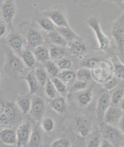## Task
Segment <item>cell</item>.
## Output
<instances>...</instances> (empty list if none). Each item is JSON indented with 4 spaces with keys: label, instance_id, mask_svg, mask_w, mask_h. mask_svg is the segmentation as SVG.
<instances>
[{
    "label": "cell",
    "instance_id": "1",
    "mask_svg": "<svg viewBox=\"0 0 124 147\" xmlns=\"http://www.w3.org/2000/svg\"><path fill=\"white\" fill-rule=\"evenodd\" d=\"M5 62L4 70L8 76L17 78L23 73L25 65L22 61L16 56L10 48L5 47Z\"/></svg>",
    "mask_w": 124,
    "mask_h": 147
},
{
    "label": "cell",
    "instance_id": "2",
    "mask_svg": "<svg viewBox=\"0 0 124 147\" xmlns=\"http://www.w3.org/2000/svg\"><path fill=\"white\" fill-rule=\"evenodd\" d=\"M21 118L18 107L12 102L5 101L0 105V121L5 125H15Z\"/></svg>",
    "mask_w": 124,
    "mask_h": 147
},
{
    "label": "cell",
    "instance_id": "3",
    "mask_svg": "<svg viewBox=\"0 0 124 147\" xmlns=\"http://www.w3.org/2000/svg\"><path fill=\"white\" fill-rule=\"evenodd\" d=\"M100 134L104 139L108 140L115 147L124 145V136L119 129L103 123L100 125Z\"/></svg>",
    "mask_w": 124,
    "mask_h": 147
},
{
    "label": "cell",
    "instance_id": "4",
    "mask_svg": "<svg viewBox=\"0 0 124 147\" xmlns=\"http://www.w3.org/2000/svg\"><path fill=\"white\" fill-rule=\"evenodd\" d=\"M46 110V103L44 99L37 94L33 95L30 113L33 119L37 122H40L44 117Z\"/></svg>",
    "mask_w": 124,
    "mask_h": 147
},
{
    "label": "cell",
    "instance_id": "5",
    "mask_svg": "<svg viewBox=\"0 0 124 147\" xmlns=\"http://www.w3.org/2000/svg\"><path fill=\"white\" fill-rule=\"evenodd\" d=\"M111 34L115 40L118 49L124 54V13L113 25Z\"/></svg>",
    "mask_w": 124,
    "mask_h": 147
},
{
    "label": "cell",
    "instance_id": "6",
    "mask_svg": "<svg viewBox=\"0 0 124 147\" xmlns=\"http://www.w3.org/2000/svg\"><path fill=\"white\" fill-rule=\"evenodd\" d=\"M88 23L89 26L92 28L96 35L99 44L100 49L103 50H106L109 47L110 41L105 34L103 33L99 22L98 19L95 17L90 18L88 20Z\"/></svg>",
    "mask_w": 124,
    "mask_h": 147
},
{
    "label": "cell",
    "instance_id": "7",
    "mask_svg": "<svg viewBox=\"0 0 124 147\" xmlns=\"http://www.w3.org/2000/svg\"><path fill=\"white\" fill-rule=\"evenodd\" d=\"M110 106L111 98L110 93L104 89L100 93L97 101L96 113L99 121L103 120L105 113Z\"/></svg>",
    "mask_w": 124,
    "mask_h": 147
},
{
    "label": "cell",
    "instance_id": "8",
    "mask_svg": "<svg viewBox=\"0 0 124 147\" xmlns=\"http://www.w3.org/2000/svg\"><path fill=\"white\" fill-rule=\"evenodd\" d=\"M32 129V124L30 121H27L21 124L16 131V145L20 147H27Z\"/></svg>",
    "mask_w": 124,
    "mask_h": 147
},
{
    "label": "cell",
    "instance_id": "9",
    "mask_svg": "<svg viewBox=\"0 0 124 147\" xmlns=\"http://www.w3.org/2000/svg\"><path fill=\"white\" fill-rule=\"evenodd\" d=\"M43 15L51 20L57 27H70L64 13L61 9H53L43 12Z\"/></svg>",
    "mask_w": 124,
    "mask_h": 147
},
{
    "label": "cell",
    "instance_id": "10",
    "mask_svg": "<svg viewBox=\"0 0 124 147\" xmlns=\"http://www.w3.org/2000/svg\"><path fill=\"white\" fill-rule=\"evenodd\" d=\"M16 9L15 3L13 0H7L2 4L1 7V16L3 22L6 25L12 24L15 16Z\"/></svg>",
    "mask_w": 124,
    "mask_h": 147
},
{
    "label": "cell",
    "instance_id": "11",
    "mask_svg": "<svg viewBox=\"0 0 124 147\" xmlns=\"http://www.w3.org/2000/svg\"><path fill=\"white\" fill-rule=\"evenodd\" d=\"M123 115V112L120 108L110 106L105 113L103 121L107 125L115 127L116 125H118Z\"/></svg>",
    "mask_w": 124,
    "mask_h": 147
},
{
    "label": "cell",
    "instance_id": "12",
    "mask_svg": "<svg viewBox=\"0 0 124 147\" xmlns=\"http://www.w3.org/2000/svg\"><path fill=\"white\" fill-rule=\"evenodd\" d=\"M75 127L77 132L82 138H87L92 129V122L84 116H78L75 118Z\"/></svg>",
    "mask_w": 124,
    "mask_h": 147
},
{
    "label": "cell",
    "instance_id": "13",
    "mask_svg": "<svg viewBox=\"0 0 124 147\" xmlns=\"http://www.w3.org/2000/svg\"><path fill=\"white\" fill-rule=\"evenodd\" d=\"M8 43L11 50L15 52L21 54L23 51L22 49L24 44V39L20 34L16 33L11 34L8 39Z\"/></svg>",
    "mask_w": 124,
    "mask_h": 147
},
{
    "label": "cell",
    "instance_id": "14",
    "mask_svg": "<svg viewBox=\"0 0 124 147\" xmlns=\"http://www.w3.org/2000/svg\"><path fill=\"white\" fill-rule=\"evenodd\" d=\"M26 39L28 46L32 49H36L39 46H42L43 42V38L41 34L33 29H30L28 31Z\"/></svg>",
    "mask_w": 124,
    "mask_h": 147
},
{
    "label": "cell",
    "instance_id": "15",
    "mask_svg": "<svg viewBox=\"0 0 124 147\" xmlns=\"http://www.w3.org/2000/svg\"><path fill=\"white\" fill-rule=\"evenodd\" d=\"M42 136L41 127L38 124L33 127L27 144V147H42Z\"/></svg>",
    "mask_w": 124,
    "mask_h": 147
},
{
    "label": "cell",
    "instance_id": "16",
    "mask_svg": "<svg viewBox=\"0 0 124 147\" xmlns=\"http://www.w3.org/2000/svg\"><path fill=\"white\" fill-rule=\"evenodd\" d=\"M0 141L7 145H15L17 143L16 131L12 128L4 129L0 131Z\"/></svg>",
    "mask_w": 124,
    "mask_h": 147
},
{
    "label": "cell",
    "instance_id": "17",
    "mask_svg": "<svg viewBox=\"0 0 124 147\" xmlns=\"http://www.w3.org/2000/svg\"><path fill=\"white\" fill-rule=\"evenodd\" d=\"M71 53L77 57H82L87 53V47L81 39L68 43Z\"/></svg>",
    "mask_w": 124,
    "mask_h": 147
},
{
    "label": "cell",
    "instance_id": "18",
    "mask_svg": "<svg viewBox=\"0 0 124 147\" xmlns=\"http://www.w3.org/2000/svg\"><path fill=\"white\" fill-rule=\"evenodd\" d=\"M50 105L55 111L59 114H64L67 110V101L64 97L61 95L51 99Z\"/></svg>",
    "mask_w": 124,
    "mask_h": 147
},
{
    "label": "cell",
    "instance_id": "19",
    "mask_svg": "<svg viewBox=\"0 0 124 147\" xmlns=\"http://www.w3.org/2000/svg\"><path fill=\"white\" fill-rule=\"evenodd\" d=\"M76 99L79 105L82 107H86L91 103L93 98V92L92 89L87 88L80 92H77Z\"/></svg>",
    "mask_w": 124,
    "mask_h": 147
},
{
    "label": "cell",
    "instance_id": "20",
    "mask_svg": "<svg viewBox=\"0 0 124 147\" xmlns=\"http://www.w3.org/2000/svg\"><path fill=\"white\" fill-rule=\"evenodd\" d=\"M56 31L68 42L81 40V38L70 27H56Z\"/></svg>",
    "mask_w": 124,
    "mask_h": 147
},
{
    "label": "cell",
    "instance_id": "21",
    "mask_svg": "<svg viewBox=\"0 0 124 147\" xmlns=\"http://www.w3.org/2000/svg\"><path fill=\"white\" fill-rule=\"evenodd\" d=\"M25 80L27 81L29 87V94L30 96L36 95L39 92V86L36 78L35 77L34 71L32 70L27 73L24 78Z\"/></svg>",
    "mask_w": 124,
    "mask_h": 147
},
{
    "label": "cell",
    "instance_id": "22",
    "mask_svg": "<svg viewBox=\"0 0 124 147\" xmlns=\"http://www.w3.org/2000/svg\"><path fill=\"white\" fill-rule=\"evenodd\" d=\"M16 100L17 106L22 114L27 115L30 113L32 104V97L30 95L20 96Z\"/></svg>",
    "mask_w": 124,
    "mask_h": 147
},
{
    "label": "cell",
    "instance_id": "23",
    "mask_svg": "<svg viewBox=\"0 0 124 147\" xmlns=\"http://www.w3.org/2000/svg\"><path fill=\"white\" fill-rule=\"evenodd\" d=\"M56 78L63 81L67 87H70L76 81V73L72 70L60 71Z\"/></svg>",
    "mask_w": 124,
    "mask_h": 147
},
{
    "label": "cell",
    "instance_id": "24",
    "mask_svg": "<svg viewBox=\"0 0 124 147\" xmlns=\"http://www.w3.org/2000/svg\"><path fill=\"white\" fill-rule=\"evenodd\" d=\"M20 55L25 66L31 69H34L36 64V60L33 53L30 50L27 49L22 51Z\"/></svg>",
    "mask_w": 124,
    "mask_h": 147
},
{
    "label": "cell",
    "instance_id": "25",
    "mask_svg": "<svg viewBox=\"0 0 124 147\" xmlns=\"http://www.w3.org/2000/svg\"><path fill=\"white\" fill-rule=\"evenodd\" d=\"M35 57L36 58V61L39 62L41 63H45L47 61L50 60V55L49 50L43 46H39L35 49L34 51Z\"/></svg>",
    "mask_w": 124,
    "mask_h": 147
},
{
    "label": "cell",
    "instance_id": "26",
    "mask_svg": "<svg viewBox=\"0 0 124 147\" xmlns=\"http://www.w3.org/2000/svg\"><path fill=\"white\" fill-rule=\"evenodd\" d=\"M50 58L53 61L61 60L63 59L65 54V49L64 47H60L56 45L52 44L49 49Z\"/></svg>",
    "mask_w": 124,
    "mask_h": 147
},
{
    "label": "cell",
    "instance_id": "27",
    "mask_svg": "<svg viewBox=\"0 0 124 147\" xmlns=\"http://www.w3.org/2000/svg\"><path fill=\"white\" fill-rule=\"evenodd\" d=\"M48 38L50 42H52L53 45H56V46L65 48L68 45V42L56 31L50 32L48 34Z\"/></svg>",
    "mask_w": 124,
    "mask_h": 147
},
{
    "label": "cell",
    "instance_id": "28",
    "mask_svg": "<svg viewBox=\"0 0 124 147\" xmlns=\"http://www.w3.org/2000/svg\"><path fill=\"white\" fill-rule=\"evenodd\" d=\"M43 64L44 69L51 78L57 77L60 72V70L59 69L58 65L53 61H47Z\"/></svg>",
    "mask_w": 124,
    "mask_h": 147
},
{
    "label": "cell",
    "instance_id": "29",
    "mask_svg": "<svg viewBox=\"0 0 124 147\" xmlns=\"http://www.w3.org/2000/svg\"><path fill=\"white\" fill-rule=\"evenodd\" d=\"M37 22L42 29L47 32H49V33L56 31V27L51 20L46 16L38 18L37 20Z\"/></svg>",
    "mask_w": 124,
    "mask_h": 147
},
{
    "label": "cell",
    "instance_id": "30",
    "mask_svg": "<svg viewBox=\"0 0 124 147\" xmlns=\"http://www.w3.org/2000/svg\"><path fill=\"white\" fill-rule=\"evenodd\" d=\"M33 71L39 84L41 86H45L49 79L46 71L41 67H36Z\"/></svg>",
    "mask_w": 124,
    "mask_h": 147
},
{
    "label": "cell",
    "instance_id": "31",
    "mask_svg": "<svg viewBox=\"0 0 124 147\" xmlns=\"http://www.w3.org/2000/svg\"><path fill=\"white\" fill-rule=\"evenodd\" d=\"M76 76L77 80L87 83H88L92 79V73L90 69L84 67L80 69L76 72Z\"/></svg>",
    "mask_w": 124,
    "mask_h": 147
},
{
    "label": "cell",
    "instance_id": "32",
    "mask_svg": "<svg viewBox=\"0 0 124 147\" xmlns=\"http://www.w3.org/2000/svg\"><path fill=\"white\" fill-rule=\"evenodd\" d=\"M41 122V128L43 130L47 133H52L55 127V122L53 119L50 117H43Z\"/></svg>",
    "mask_w": 124,
    "mask_h": 147
},
{
    "label": "cell",
    "instance_id": "33",
    "mask_svg": "<svg viewBox=\"0 0 124 147\" xmlns=\"http://www.w3.org/2000/svg\"><path fill=\"white\" fill-rule=\"evenodd\" d=\"M87 138V147H100L102 140L99 133L96 132L90 134Z\"/></svg>",
    "mask_w": 124,
    "mask_h": 147
},
{
    "label": "cell",
    "instance_id": "34",
    "mask_svg": "<svg viewBox=\"0 0 124 147\" xmlns=\"http://www.w3.org/2000/svg\"><path fill=\"white\" fill-rule=\"evenodd\" d=\"M45 92H46L47 96L51 99L56 98L59 95V93L56 90L51 79L49 78L46 85H45Z\"/></svg>",
    "mask_w": 124,
    "mask_h": 147
},
{
    "label": "cell",
    "instance_id": "35",
    "mask_svg": "<svg viewBox=\"0 0 124 147\" xmlns=\"http://www.w3.org/2000/svg\"><path fill=\"white\" fill-rule=\"evenodd\" d=\"M51 80L58 93L60 94L62 96H64L69 90V88L66 85L58 78H51Z\"/></svg>",
    "mask_w": 124,
    "mask_h": 147
},
{
    "label": "cell",
    "instance_id": "36",
    "mask_svg": "<svg viewBox=\"0 0 124 147\" xmlns=\"http://www.w3.org/2000/svg\"><path fill=\"white\" fill-rule=\"evenodd\" d=\"M124 96V90L119 89L116 90L110 95L111 106L117 107L119 105Z\"/></svg>",
    "mask_w": 124,
    "mask_h": 147
},
{
    "label": "cell",
    "instance_id": "37",
    "mask_svg": "<svg viewBox=\"0 0 124 147\" xmlns=\"http://www.w3.org/2000/svg\"><path fill=\"white\" fill-rule=\"evenodd\" d=\"M89 84L87 82H82L81 81L76 80L69 88V93H77L82 90L87 89Z\"/></svg>",
    "mask_w": 124,
    "mask_h": 147
},
{
    "label": "cell",
    "instance_id": "38",
    "mask_svg": "<svg viewBox=\"0 0 124 147\" xmlns=\"http://www.w3.org/2000/svg\"><path fill=\"white\" fill-rule=\"evenodd\" d=\"M71 141L69 139L62 138L55 140L50 147H71Z\"/></svg>",
    "mask_w": 124,
    "mask_h": 147
},
{
    "label": "cell",
    "instance_id": "39",
    "mask_svg": "<svg viewBox=\"0 0 124 147\" xmlns=\"http://www.w3.org/2000/svg\"><path fill=\"white\" fill-rule=\"evenodd\" d=\"M57 65L60 71L70 70V69L73 67V63L70 59L64 58L59 60Z\"/></svg>",
    "mask_w": 124,
    "mask_h": 147
},
{
    "label": "cell",
    "instance_id": "40",
    "mask_svg": "<svg viewBox=\"0 0 124 147\" xmlns=\"http://www.w3.org/2000/svg\"><path fill=\"white\" fill-rule=\"evenodd\" d=\"M119 82V80L116 77L113 78L108 81L105 82L104 84V89L107 90V91H110L113 89H114L117 86V84Z\"/></svg>",
    "mask_w": 124,
    "mask_h": 147
},
{
    "label": "cell",
    "instance_id": "41",
    "mask_svg": "<svg viewBox=\"0 0 124 147\" xmlns=\"http://www.w3.org/2000/svg\"><path fill=\"white\" fill-rule=\"evenodd\" d=\"M98 59L95 58H88L87 60H85L82 62V65L84 66V68H87L88 69H93L95 67L98 63Z\"/></svg>",
    "mask_w": 124,
    "mask_h": 147
},
{
    "label": "cell",
    "instance_id": "42",
    "mask_svg": "<svg viewBox=\"0 0 124 147\" xmlns=\"http://www.w3.org/2000/svg\"><path fill=\"white\" fill-rule=\"evenodd\" d=\"M115 75L119 80L124 79V66L121 64H116L115 65Z\"/></svg>",
    "mask_w": 124,
    "mask_h": 147
},
{
    "label": "cell",
    "instance_id": "43",
    "mask_svg": "<svg viewBox=\"0 0 124 147\" xmlns=\"http://www.w3.org/2000/svg\"><path fill=\"white\" fill-rule=\"evenodd\" d=\"M7 31V27L3 21L0 20V38L5 35Z\"/></svg>",
    "mask_w": 124,
    "mask_h": 147
},
{
    "label": "cell",
    "instance_id": "44",
    "mask_svg": "<svg viewBox=\"0 0 124 147\" xmlns=\"http://www.w3.org/2000/svg\"><path fill=\"white\" fill-rule=\"evenodd\" d=\"M100 147H115V146L113 145L108 140L106 139H103L101 141V144Z\"/></svg>",
    "mask_w": 124,
    "mask_h": 147
},
{
    "label": "cell",
    "instance_id": "45",
    "mask_svg": "<svg viewBox=\"0 0 124 147\" xmlns=\"http://www.w3.org/2000/svg\"><path fill=\"white\" fill-rule=\"evenodd\" d=\"M118 127H119V129L122 133H124V113L121 118V119L118 124Z\"/></svg>",
    "mask_w": 124,
    "mask_h": 147
},
{
    "label": "cell",
    "instance_id": "46",
    "mask_svg": "<svg viewBox=\"0 0 124 147\" xmlns=\"http://www.w3.org/2000/svg\"><path fill=\"white\" fill-rule=\"evenodd\" d=\"M119 105H120V109L122 110V111L123 112V113H124V96H123V99L121 101V102L120 103Z\"/></svg>",
    "mask_w": 124,
    "mask_h": 147
},
{
    "label": "cell",
    "instance_id": "47",
    "mask_svg": "<svg viewBox=\"0 0 124 147\" xmlns=\"http://www.w3.org/2000/svg\"><path fill=\"white\" fill-rule=\"evenodd\" d=\"M2 147H20V146H17L16 145H4Z\"/></svg>",
    "mask_w": 124,
    "mask_h": 147
},
{
    "label": "cell",
    "instance_id": "48",
    "mask_svg": "<svg viewBox=\"0 0 124 147\" xmlns=\"http://www.w3.org/2000/svg\"><path fill=\"white\" fill-rule=\"evenodd\" d=\"M71 147H78V146H71Z\"/></svg>",
    "mask_w": 124,
    "mask_h": 147
},
{
    "label": "cell",
    "instance_id": "49",
    "mask_svg": "<svg viewBox=\"0 0 124 147\" xmlns=\"http://www.w3.org/2000/svg\"><path fill=\"white\" fill-rule=\"evenodd\" d=\"M0 78H1V72H0Z\"/></svg>",
    "mask_w": 124,
    "mask_h": 147
},
{
    "label": "cell",
    "instance_id": "50",
    "mask_svg": "<svg viewBox=\"0 0 124 147\" xmlns=\"http://www.w3.org/2000/svg\"><path fill=\"white\" fill-rule=\"evenodd\" d=\"M123 9H124V3H123Z\"/></svg>",
    "mask_w": 124,
    "mask_h": 147
},
{
    "label": "cell",
    "instance_id": "51",
    "mask_svg": "<svg viewBox=\"0 0 124 147\" xmlns=\"http://www.w3.org/2000/svg\"><path fill=\"white\" fill-rule=\"evenodd\" d=\"M122 147H124V145H123V146H122Z\"/></svg>",
    "mask_w": 124,
    "mask_h": 147
}]
</instances>
